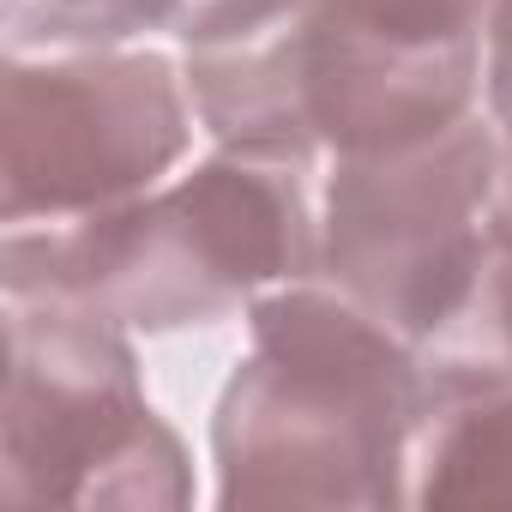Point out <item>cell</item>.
<instances>
[{"mask_svg":"<svg viewBox=\"0 0 512 512\" xmlns=\"http://www.w3.org/2000/svg\"><path fill=\"white\" fill-rule=\"evenodd\" d=\"M253 350L235 362L211 452L217 506H398L422 428L416 344L344 290L290 284L247 302Z\"/></svg>","mask_w":512,"mask_h":512,"instance_id":"cell-1","label":"cell"},{"mask_svg":"<svg viewBox=\"0 0 512 512\" xmlns=\"http://www.w3.org/2000/svg\"><path fill=\"white\" fill-rule=\"evenodd\" d=\"M302 157L223 145L193 175L127 205L7 229L0 284L61 290L139 332H181L229 320L272 284L320 272V229Z\"/></svg>","mask_w":512,"mask_h":512,"instance_id":"cell-2","label":"cell"},{"mask_svg":"<svg viewBox=\"0 0 512 512\" xmlns=\"http://www.w3.org/2000/svg\"><path fill=\"white\" fill-rule=\"evenodd\" d=\"M193 109L217 145L302 157L422 145L470 115L482 43H416L344 0L296 7L247 37L187 49Z\"/></svg>","mask_w":512,"mask_h":512,"instance_id":"cell-3","label":"cell"},{"mask_svg":"<svg viewBox=\"0 0 512 512\" xmlns=\"http://www.w3.org/2000/svg\"><path fill=\"white\" fill-rule=\"evenodd\" d=\"M0 290V494L13 506H187V452L145 404L127 326L61 290Z\"/></svg>","mask_w":512,"mask_h":512,"instance_id":"cell-4","label":"cell"},{"mask_svg":"<svg viewBox=\"0 0 512 512\" xmlns=\"http://www.w3.org/2000/svg\"><path fill=\"white\" fill-rule=\"evenodd\" d=\"M494 163L500 133L476 115L422 145L338 157L320 223V278L398 338L422 344L464 302L494 247Z\"/></svg>","mask_w":512,"mask_h":512,"instance_id":"cell-5","label":"cell"},{"mask_svg":"<svg viewBox=\"0 0 512 512\" xmlns=\"http://www.w3.org/2000/svg\"><path fill=\"white\" fill-rule=\"evenodd\" d=\"M193 139L169 55L7 61L0 91V217L73 223L151 193Z\"/></svg>","mask_w":512,"mask_h":512,"instance_id":"cell-6","label":"cell"},{"mask_svg":"<svg viewBox=\"0 0 512 512\" xmlns=\"http://www.w3.org/2000/svg\"><path fill=\"white\" fill-rule=\"evenodd\" d=\"M290 7L296 0H7V31L19 49H109L139 31H169L187 49H205L260 31Z\"/></svg>","mask_w":512,"mask_h":512,"instance_id":"cell-7","label":"cell"},{"mask_svg":"<svg viewBox=\"0 0 512 512\" xmlns=\"http://www.w3.org/2000/svg\"><path fill=\"white\" fill-rule=\"evenodd\" d=\"M416 506H512V386L434 398L410 446Z\"/></svg>","mask_w":512,"mask_h":512,"instance_id":"cell-8","label":"cell"},{"mask_svg":"<svg viewBox=\"0 0 512 512\" xmlns=\"http://www.w3.org/2000/svg\"><path fill=\"white\" fill-rule=\"evenodd\" d=\"M422 404L512 386V247H488V260L464 302L416 344Z\"/></svg>","mask_w":512,"mask_h":512,"instance_id":"cell-9","label":"cell"},{"mask_svg":"<svg viewBox=\"0 0 512 512\" xmlns=\"http://www.w3.org/2000/svg\"><path fill=\"white\" fill-rule=\"evenodd\" d=\"M344 7L416 43H482L494 0H344Z\"/></svg>","mask_w":512,"mask_h":512,"instance_id":"cell-10","label":"cell"},{"mask_svg":"<svg viewBox=\"0 0 512 512\" xmlns=\"http://www.w3.org/2000/svg\"><path fill=\"white\" fill-rule=\"evenodd\" d=\"M488 103H494V133H500V163H494V199H488V235L512 247V61L488 55Z\"/></svg>","mask_w":512,"mask_h":512,"instance_id":"cell-11","label":"cell"},{"mask_svg":"<svg viewBox=\"0 0 512 512\" xmlns=\"http://www.w3.org/2000/svg\"><path fill=\"white\" fill-rule=\"evenodd\" d=\"M488 55L512 61V0H494V13H488Z\"/></svg>","mask_w":512,"mask_h":512,"instance_id":"cell-12","label":"cell"}]
</instances>
